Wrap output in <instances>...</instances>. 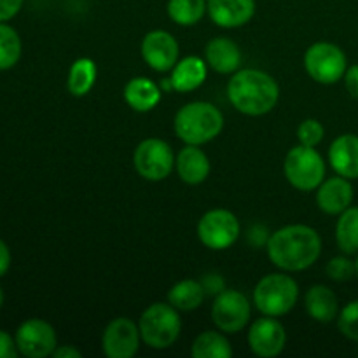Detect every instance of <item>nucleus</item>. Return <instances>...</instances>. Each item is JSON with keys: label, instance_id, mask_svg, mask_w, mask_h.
<instances>
[{"label": "nucleus", "instance_id": "1", "mask_svg": "<svg viewBox=\"0 0 358 358\" xmlns=\"http://www.w3.org/2000/svg\"><path fill=\"white\" fill-rule=\"evenodd\" d=\"M322 254V238L313 227L292 224L275 231L268 240L269 261L282 271H303Z\"/></svg>", "mask_w": 358, "mask_h": 358}, {"label": "nucleus", "instance_id": "2", "mask_svg": "<svg viewBox=\"0 0 358 358\" xmlns=\"http://www.w3.org/2000/svg\"><path fill=\"white\" fill-rule=\"evenodd\" d=\"M231 105L245 115H264L276 107L280 86L269 73L257 69L236 70L227 84Z\"/></svg>", "mask_w": 358, "mask_h": 358}, {"label": "nucleus", "instance_id": "3", "mask_svg": "<svg viewBox=\"0 0 358 358\" xmlns=\"http://www.w3.org/2000/svg\"><path fill=\"white\" fill-rule=\"evenodd\" d=\"M173 128L178 138L187 145H203L220 135L224 115L208 101H191L177 112Z\"/></svg>", "mask_w": 358, "mask_h": 358}, {"label": "nucleus", "instance_id": "4", "mask_svg": "<svg viewBox=\"0 0 358 358\" xmlns=\"http://www.w3.org/2000/svg\"><path fill=\"white\" fill-rule=\"evenodd\" d=\"M142 341L149 348L166 350L178 339L182 331V320L178 310L170 303H154L142 313L138 322Z\"/></svg>", "mask_w": 358, "mask_h": 358}, {"label": "nucleus", "instance_id": "5", "mask_svg": "<svg viewBox=\"0 0 358 358\" xmlns=\"http://www.w3.org/2000/svg\"><path fill=\"white\" fill-rule=\"evenodd\" d=\"M299 287L297 282L283 273L264 276L254 289V303L266 317H283L297 303Z\"/></svg>", "mask_w": 358, "mask_h": 358}, {"label": "nucleus", "instance_id": "6", "mask_svg": "<svg viewBox=\"0 0 358 358\" xmlns=\"http://www.w3.org/2000/svg\"><path fill=\"white\" fill-rule=\"evenodd\" d=\"M283 171L297 191H315L324 182L325 163L315 147L297 145L287 152Z\"/></svg>", "mask_w": 358, "mask_h": 358}, {"label": "nucleus", "instance_id": "7", "mask_svg": "<svg viewBox=\"0 0 358 358\" xmlns=\"http://www.w3.org/2000/svg\"><path fill=\"white\" fill-rule=\"evenodd\" d=\"M304 69L315 83L336 84L348 70L346 55L339 45L331 42H317L304 55Z\"/></svg>", "mask_w": 358, "mask_h": 358}, {"label": "nucleus", "instance_id": "8", "mask_svg": "<svg viewBox=\"0 0 358 358\" xmlns=\"http://www.w3.org/2000/svg\"><path fill=\"white\" fill-rule=\"evenodd\" d=\"M133 166L145 180H164L175 166L173 150L164 140L147 138L136 145L133 152Z\"/></svg>", "mask_w": 358, "mask_h": 358}, {"label": "nucleus", "instance_id": "9", "mask_svg": "<svg viewBox=\"0 0 358 358\" xmlns=\"http://www.w3.org/2000/svg\"><path fill=\"white\" fill-rule=\"evenodd\" d=\"M198 236L210 250H226L240 236V222L229 210H210L199 219Z\"/></svg>", "mask_w": 358, "mask_h": 358}, {"label": "nucleus", "instance_id": "10", "mask_svg": "<svg viewBox=\"0 0 358 358\" xmlns=\"http://www.w3.org/2000/svg\"><path fill=\"white\" fill-rule=\"evenodd\" d=\"M212 320L219 331L236 334L250 320V303L240 290H220L212 306Z\"/></svg>", "mask_w": 358, "mask_h": 358}, {"label": "nucleus", "instance_id": "11", "mask_svg": "<svg viewBox=\"0 0 358 358\" xmlns=\"http://www.w3.org/2000/svg\"><path fill=\"white\" fill-rule=\"evenodd\" d=\"M17 352L28 358H45L56 350V332L51 324L41 318H30L17 327L16 336Z\"/></svg>", "mask_w": 358, "mask_h": 358}, {"label": "nucleus", "instance_id": "12", "mask_svg": "<svg viewBox=\"0 0 358 358\" xmlns=\"http://www.w3.org/2000/svg\"><path fill=\"white\" fill-rule=\"evenodd\" d=\"M140 338V329L135 322L119 317L105 327L101 348L108 358H133L138 353Z\"/></svg>", "mask_w": 358, "mask_h": 358}, {"label": "nucleus", "instance_id": "13", "mask_svg": "<svg viewBox=\"0 0 358 358\" xmlns=\"http://www.w3.org/2000/svg\"><path fill=\"white\" fill-rule=\"evenodd\" d=\"M287 345L285 327L276 317H262L252 324L248 331V346L252 353L261 358L278 357Z\"/></svg>", "mask_w": 358, "mask_h": 358}, {"label": "nucleus", "instance_id": "14", "mask_svg": "<svg viewBox=\"0 0 358 358\" xmlns=\"http://www.w3.org/2000/svg\"><path fill=\"white\" fill-rule=\"evenodd\" d=\"M178 42L164 30H152L142 41V58L156 72H168L178 62Z\"/></svg>", "mask_w": 358, "mask_h": 358}, {"label": "nucleus", "instance_id": "15", "mask_svg": "<svg viewBox=\"0 0 358 358\" xmlns=\"http://www.w3.org/2000/svg\"><path fill=\"white\" fill-rule=\"evenodd\" d=\"M208 16L220 28H240L255 14V0H208Z\"/></svg>", "mask_w": 358, "mask_h": 358}, {"label": "nucleus", "instance_id": "16", "mask_svg": "<svg viewBox=\"0 0 358 358\" xmlns=\"http://www.w3.org/2000/svg\"><path fill=\"white\" fill-rule=\"evenodd\" d=\"M353 187L348 178L332 177L322 182L317 191V205L327 215H341L346 208L352 206Z\"/></svg>", "mask_w": 358, "mask_h": 358}, {"label": "nucleus", "instance_id": "17", "mask_svg": "<svg viewBox=\"0 0 358 358\" xmlns=\"http://www.w3.org/2000/svg\"><path fill=\"white\" fill-rule=\"evenodd\" d=\"M329 163L341 177L358 178V136L353 133L338 136L329 149Z\"/></svg>", "mask_w": 358, "mask_h": 358}, {"label": "nucleus", "instance_id": "18", "mask_svg": "<svg viewBox=\"0 0 358 358\" xmlns=\"http://www.w3.org/2000/svg\"><path fill=\"white\" fill-rule=\"evenodd\" d=\"M206 65L219 73H233L241 65V51L231 38L215 37L205 48Z\"/></svg>", "mask_w": 358, "mask_h": 358}, {"label": "nucleus", "instance_id": "19", "mask_svg": "<svg viewBox=\"0 0 358 358\" xmlns=\"http://www.w3.org/2000/svg\"><path fill=\"white\" fill-rule=\"evenodd\" d=\"M177 173L185 184L198 185L210 175V159L199 145H185L175 157Z\"/></svg>", "mask_w": 358, "mask_h": 358}, {"label": "nucleus", "instance_id": "20", "mask_svg": "<svg viewBox=\"0 0 358 358\" xmlns=\"http://www.w3.org/2000/svg\"><path fill=\"white\" fill-rule=\"evenodd\" d=\"M171 70L173 72H171L170 84L175 91L180 93L198 90L206 79V62L198 56H187L180 59Z\"/></svg>", "mask_w": 358, "mask_h": 358}, {"label": "nucleus", "instance_id": "21", "mask_svg": "<svg viewBox=\"0 0 358 358\" xmlns=\"http://www.w3.org/2000/svg\"><path fill=\"white\" fill-rule=\"evenodd\" d=\"M304 308H306L308 315L320 324H329L338 318V297L325 285H313L308 290L304 296Z\"/></svg>", "mask_w": 358, "mask_h": 358}, {"label": "nucleus", "instance_id": "22", "mask_svg": "<svg viewBox=\"0 0 358 358\" xmlns=\"http://www.w3.org/2000/svg\"><path fill=\"white\" fill-rule=\"evenodd\" d=\"M124 100L133 110L149 112L159 103L161 90L154 80L147 77H133L124 86Z\"/></svg>", "mask_w": 358, "mask_h": 358}, {"label": "nucleus", "instance_id": "23", "mask_svg": "<svg viewBox=\"0 0 358 358\" xmlns=\"http://www.w3.org/2000/svg\"><path fill=\"white\" fill-rule=\"evenodd\" d=\"M206 289L196 280H182L175 283L168 292V303L178 311H192L205 301Z\"/></svg>", "mask_w": 358, "mask_h": 358}, {"label": "nucleus", "instance_id": "24", "mask_svg": "<svg viewBox=\"0 0 358 358\" xmlns=\"http://www.w3.org/2000/svg\"><path fill=\"white\" fill-rule=\"evenodd\" d=\"M191 355L194 358H231L233 348L222 332L206 331L194 339Z\"/></svg>", "mask_w": 358, "mask_h": 358}, {"label": "nucleus", "instance_id": "25", "mask_svg": "<svg viewBox=\"0 0 358 358\" xmlns=\"http://www.w3.org/2000/svg\"><path fill=\"white\" fill-rule=\"evenodd\" d=\"M336 243L346 255L358 252V206H350L336 224Z\"/></svg>", "mask_w": 358, "mask_h": 358}, {"label": "nucleus", "instance_id": "26", "mask_svg": "<svg viewBox=\"0 0 358 358\" xmlns=\"http://www.w3.org/2000/svg\"><path fill=\"white\" fill-rule=\"evenodd\" d=\"M96 80V65L91 58H79L69 70L66 87L73 96H84L91 91Z\"/></svg>", "mask_w": 358, "mask_h": 358}, {"label": "nucleus", "instance_id": "27", "mask_svg": "<svg viewBox=\"0 0 358 358\" xmlns=\"http://www.w3.org/2000/svg\"><path fill=\"white\" fill-rule=\"evenodd\" d=\"M168 16L180 27L199 23L206 13V0H168Z\"/></svg>", "mask_w": 358, "mask_h": 358}, {"label": "nucleus", "instance_id": "28", "mask_svg": "<svg viewBox=\"0 0 358 358\" xmlns=\"http://www.w3.org/2000/svg\"><path fill=\"white\" fill-rule=\"evenodd\" d=\"M21 58V38L13 27L0 23V70H9Z\"/></svg>", "mask_w": 358, "mask_h": 358}, {"label": "nucleus", "instance_id": "29", "mask_svg": "<svg viewBox=\"0 0 358 358\" xmlns=\"http://www.w3.org/2000/svg\"><path fill=\"white\" fill-rule=\"evenodd\" d=\"M338 327L345 338L358 341V299L343 308L338 315Z\"/></svg>", "mask_w": 358, "mask_h": 358}, {"label": "nucleus", "instance_id": "30", "mask_svg": "<svg viewBox=\"0 0 358 358\" xmlns=\"http://www.w3.org/2000/svg\"><path fill=\"white\" fill-rule=\"evenodd\" d=\"M325 273L331 280L336 282H346V280L353 278L357 275V266L355 262L350 261L348 257H334L327 262V268Z\"/></svg>", "mask_w": 358, "mask_h": 358}, {"label": "nucleus", "instance_id": "31", "mask_svg": "<svg viewBox=\"0 0 358 358\" xmlns=\"http://www.w3.org/2000/svg\"><path fill=\"white\" fill-rule=\"evenodd\" d=\"M297 138L301 145L317 147L324 140V126L317 119H306L297 128Z\"/></svg>", "mask_w": 358, "mask_h": 358}, {"label": "nucleus", "instance_id": "32", "mask_svg": "<svg viewBox=\"0 0 358 358\" xmlns=\"http://www.w3.org/2000/svg\"><path fill=\"white\" fill-rule=\"evenodd\" d=\"M23 0H0V23L13 20L20 13Z\"/></svg>", "mask_w": 358, "mask_h": 358}, {"label": "nucleus", "instance_id": "33", "mask_svg": "<svg viewBox=\"0 0 358 358\" xmlns=\"http://www.w3.org/2000/svg\"><path fill=\"white\" fill-rule=\"evenodd\" d=\"M16 339L10 338L7 332L0 331V358H16L17 357Z\"/></svg>", "mask_w": 358, "mask_h": 358}, {"label": "nucleus", "instance_id": "34", "mask_svg": "<svg viewBox=\"0 0 358 358\" xmlns=\"http://www.w3.org/2000/svg\"><path fill=\"white\" fill-rule=\"evenodd\" d=\"M345 86L348 90L350 96H353L355 100H358V65L350 66L345 73Z\"/></svg>", "mask_w": 358, "mask_h": 358}, {"label": "nucleus", "instance_id": "35", "mask_svg": "<svg viewBox=\"0 0 358 358\" xmlns=\"http://www.w3.org/2000/svg\"><path fill=\"white\" fill-rule=\"evenodd\" d=\"M10 268V250L6 241L0 240V278L9 271Z\"/></svg>", "mask_w": 358, "mask_h": 358}, {"label": "nucleus", "instance_id": "36", "mask_svg": "<svg viewBox=\"0 0 358 358\" xmlns=\"http://www.w3.org/2000/svg\"><path fill=\"white\" fill-rule=\"evenodd\" d=\"M52 357L55 358H80L83 357V353L79 352L77 348H73V346H56V350L52 352Z\"/></svg>", "mask_w": 358, "mask_h": 358}, {"label": "nucleus", "instance_id": "37", "mask_svg": "<svg viewBox=\"0 0 358 358\" xmlns=\"http://www.w3.org/2000/svg\"><path fill=\"white\" fill-rule=\"evenodd\" d=\"M2 304H3V290L2 287H0V308H2Z\"/></svg>", "mask_w": 358, "mask_h": 358}, {"label": "nucleus", "instance_id": "38", "mask_svg": "<svg viewBox=\"0 0 358 358\" xmlns=\"http://www.w3.org/2000/svg\"><path fill=\"white\" fill-rule=\"evenodd\" d=\"M355 266H357V278H358V257H357V261H355Z\"/></svg>", "mask_w": 358, "mask_h": 358}]
</instances>
